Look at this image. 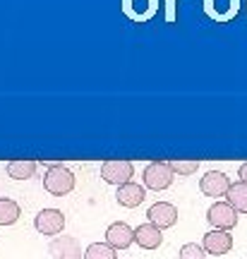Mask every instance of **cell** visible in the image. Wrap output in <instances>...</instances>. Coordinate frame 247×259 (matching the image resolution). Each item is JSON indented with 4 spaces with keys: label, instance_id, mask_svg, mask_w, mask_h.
Listing matches in <instances>:
<instances>
[{
    "label": "cell",
    "instance_id": "obj_1",
    "mask_svg": "<svg viewBox=\"0 0 247 259\" xmlns=\"http://www.w3.org/2000/svg\"><path fill=\"white\" fill-rule=\"evenodd\" d=\"M44 187L53 197H65L74 190V173L63 163H51L44 176Z\"/></svg>",
    "mask_w": 247,
    "mask_h": 259
},
{
    "label": "cell",
    "instance_id": "obj_2",
    "mask_svg": "<svg viewBox=\"0 0 247 259\" xmlns=\"http://www.w3.org/2000/svg\"><path fill=\"white\" fill-rule=\"evenodd\" d=\"M204 15L216 24H230L242 10V0H201Z\"/></svg>",
    "mask_w": 247,
    "mask_h": 259
},
{
    "label": "cell",
    "instance_id": "obj_3",
    "mask_svg": "<svg viewBox=\"0 0 247 259\" xmlns=\"http://www.w3.org/2000/svg\"><path fill=\"white\" fill-rule=\"evenodd\" d=\"M101 178L108 185H125L135 178V163L130 158H108V161L101 163Z\"/></svg>",
    "mask_w": 247,
    "mask_h": 259
},
{
    "label": "cell",
    "instance_id": "obj_4",
    "mask_svg": "<svg viewBox=\"0 0 247 259\" xmlns=\"http://www.w3.org/2000/svg\"><path fill=\"white\" fill-rule=\"evenodd\" d=\"M144 187L154 190V192H163L173 185L175 173L168 161H151L147 168H144Z\"/></svg>",
    "mask_w": 247,
    "mask_h": 259
},
{
    "label": "cell",
    "instance_id": "obj_5",
    "mask_svg": "<svg viewBox=\"0 0 247 259\" xmlns=\"http://www.w3.org/2000/svg\"><path fill=\"white\" fill-rule=\"evenodd\" d=\"M122 15L135 24H147L158 15V0H120Z\"/></svg>",
    "mask_w": 247,
    "mask_h": 259
},
{
    "label": "cell",
    "instance_id": "obj_6",
    "mask_svg": "<svg viewBox=\"0 0 247 259\" xmlns=\"http://www.w3.org/2000/svg\"><path fill=\"white\" fill-rule=\"evenodd\" d=\"M207 221L214 231H230L238 226V211L228 202H214L207 209Z\"/></svg>",
    "mask_w": 247,
    "mask_h": 259
},
{
    "label": "cell",
    "instance_id": "obj_7",
    "mask_svg": "<svg viewBox=\"0 0 247 259\" xmlns=\"http://www.w3.org/2000/svg\"><path fill=\"white\" fill-rule=\"evenodd\" d=\"M34 226L41 235H60L65 231V213L60 209H41L34 219Z\"/></svg>",
    "mask_w": 247,
    "mask_h": 259
},
{
    "label": "cell",
    "instance_id": "obj_8",
    "mask_svg": "<svg viewBox=\"0 0 247 259\" xmlns=\"http://www.w3.org/2000/svg\"><path fill=\"white\" fill-rule=\"evenodd\" d=\"M106 242L113 250H128L130 245L135 242V228L125 221H115L106 228Z\"/></svg>",
    "mask_w": 247,
    "mask_h": 259
},
{
    "label": "cell",
    "instance_id": "obj_9",
    "mask_svg": "<svg viewBox=\"0 0 247 259\" xmlns=\"http://www.w3.org/2000/svg\"><path fill=\"white\" fill-rule=\"evenodd\" d=\"M147 219L149 223H154L161 231H166V228H173L178 223V209L171 202H156L147 209Z\"/></svg>",
    "mask_w": 247,
    "mask_h": 259
},
{
    "label": "cell",
    "instance_id": "obj_10",
    "mask_svg": "<svg viewBox=\"0 0 247 259\" xmlns=\"http://www.w3.org/2000/svg\"><path fill=\"white\" fill-rule=\"evenodd\" d=\"M48 254L51 259H82V247L79 240L72 235H58L48 245Z\"/></svg>",
    "mask_w": 247,
    "mask_h": 259
},
{
    "label": "cell",
    "instance_id": "obj_11",
    "mask_svg": "<svg viewBox=\"0 0 247 259\" xmlns=\"http://www.w3.org/2000/svg\"><path fill=\"white\" fill-rule=\"evenodd\" d=\"M201 247L207 250V254H214V257L228 254L233 250V235H230V231H214L211 228L209 233H204Z\"/></svg>",
    "mask_w": 247,
    "mask_h": 259
},
{
    "label": "cell",
    "instance_id": "obj_12",
    "mask_svg": "<svg viewBox=\"0 0 247 259\" xmlns=\"http://www.w3.org/2000/svg\"><path fill=\"white\" fill-rule=\"evenodd\" d=\"M230 187V178L223 173V170H207L204 173V178L199 180V190L207 197H226V192H228Z\"/></svg>",
    "mask_w": 247,
    "mask_h": 259
},
{
    "label": "cell",
    "instance_id": "obj_13",
    "mask_svg": "<svg viewBox=\"0 0 247 259\" xmlns=\"http://www.w3.org/2000/svg\"><path fill=\"white\" fill-rule=\"evenodd\" d=\"M135 242H137L142 250H156V247H161V242H163V231L149 221L139 223L137 228H135Z\"/></svg>",
    "mask_w": 247,
    "mask_h": 259
},
{
    "label": "cell",
    "instance_id": "obj_14",
    "mask_svg": "<svg viewBox=\"0 0 247 259\" xmlns=\"http://www.w3.org/2000/svg\"><path fill=\"white\" fill-rule=\"evenodd\" d=\"M115 199H118L120 206H125V209H135V206H139V204L147 199V187L130 180V183H125V185L118 187Z\"/></svg>",
    "mask_w": 247,
    "mask_h": 259
},
{
    "label": "cell",
    "instance_id": "obj_15",
    "mask_svg": "<svg viewBox=\"0 0 247 259\" xmlns=\"http://www.w3.org/2000/svg\"><path fill=\"white\" fill-rule=\"evenodd\" d=\"M36 168L38 163L31 161V158H15V161L8 163V176L12 180H29V178H34Z\"/></svg>",
    "mask_w": 247,
    "mask_h": 259
},
{
    "label": "cell",
    "instance_id": "obj_16",
    "mask_svg": "<svg viewBox=\"0 0 247 259\" xmlns=\"http://www.w3.org/2000/svg\"><path fill=\"white\" fill-rule=\"evenodd\" d=\"M226 202H228L238 213H247V185L242 180L230 183L228 192H226Z\"/></svg>",
    "mask_w": 247,
    "mask_h": 259
},
{
    "label": "cell",
    "instance_id": "obj_17",
    "mask_svg": "<svg viewBox=\"0 0 247 259\" xmlns=\"http://www.w3.org/2000/svg\"><path fill=\"white\" fill-rule=\"evenodd\" d=\"M19 216H22V209L15 199L0 197V226H12L19 221Z\"/></svg>",
    "mask_w": 247,
    "mask_h": 259
},
{
    "label": "cell",
    "instance_id": "obj_18",
    "mask_svg": "<svg viewBox=\"0 0 247 259\" xmlns=\"http://www.w3.org/2000/svg\"><path fill=\"white\" fill-rule=\"evenodd\" d=\"M84 259H118V254L108 242H92L84 250Z\"/></svg>",
    "mask_w": 247,
    "mask_h": 259
},
{
    "label": "cell",
    "instance_id": "obj_19",
    "mask_svg": "<svg viewBox=\"0 0 247 259\" xmlns=\"http://www.w3.org/2000/svg\"><path fill=\"white\" fill-rule=\"evenodd\" d=\"M168 163L173 168V173H178V176H192V173H197V168H199V161H197V158H192V161L173 158V161H168Z\"/></svg>",
    "mask_w": 247,
    "mask_h": 259
},
{
    "label": "cell",
    "instance_id": "obj_20",
    "mask_svg": "<svg viewBox=\"0 0 247 259\" xmlns=\"http://www.w3.org/2000/svg\"><path fill=\"white\" fill-rule=\"evenodd\" d=\"M204 257H207V250L201 245H197V242H187L178 252V259H204Z\"/></svg>",
    "mask_w": 247,
    "mask_h": 259
},
{
    "label": "cell",
    "instance_id": "obj_21",
    "mask_svg": "<svg viewBox=\"0 0 247 259\" xmlns=\"http://www.w3.org/2000/svg\"><path fill=\"white\" fill-rule=\"evenodd\" d=\"M163 19L166 24L178 22V0H163Z\"/></svg>",
    "mask_w": 247,
    "mask_h": 259
},
{
    "label": "cell",
    "instance_id": "obj_22",
    "mask_svg": "<svg viewBox=\"0 0 247 259\" xmlns=\"http://www.w3.org/2000/svg\"><path fill=\"white\" fill-rule=\"evenodd\" d=\"M238 178H240V180H242V183H245V185H247V161H245V163H242V166H240V170H238Z\"/></svg>",
    "mask_w": 247,
    "mask_h": 259
},
{
    "label": "cell",
    "instance_id": "obj_23",
    "mask_svg": "<svg viewBox=\"0 0 247 259\" xmlns=\"http://www.w3.org/2000/svg\"><path fill=\"white\" fill-rule=\"evenodd\" d=\"M245 12H247V0H245Z\"/></svg>",
    "mask_w": 247,
    "mask_h": 259
}]
</instances>
